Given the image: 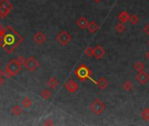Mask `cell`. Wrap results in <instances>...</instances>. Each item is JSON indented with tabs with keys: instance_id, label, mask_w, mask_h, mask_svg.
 Returning <instances> with one entry per match:
<instances>
[{
	"instance_id": "obj_3",
	"label": "cell",
	"mask_w": 149,
	"mask_h": 126,
	"mask_svg": "<svg viewBox=\"0 0 149 126\" xmlns=\"http://www.w3.org/2000/svg\"><path fill=\"white\" fill-rule=\"evenodd\" d=\"M22 70V65H20L15 59L10 61V62L5 66V71H3V76L10 79L11 77L17 75Z\"/></svg>"
},
{
	"instance_id": "obj_22",
	"label": "cell",
	"mask_w": 149,
	"mask_h": 126,
	"mask_svg": "<svg viewBox=\"0 0 149 126\" xmlns=\"http://www.w3.org/2000/svg\"><path fill=\"white\" fill-rule=\"evenodd\" d=\"M134 69H135L136 71L140 72V71L144 70V68H145V65H144L141 61H137V62L134 64Z\"/></svg>"
},
{
	"instance_id": "obj_8",
	"label": "cell",
	"mask_w": 149,
	"mask_h": 126,
	"mask_svg": "<svg viewBox=\"0 0 149 126\" xmlns=\"http://www.w3.org/2000/svg\"><path fill=\"white\" fill-rule=\"evenodd\" d=\"M65 88L70 93H75L79 89V85H78V83L75 81H73V80H68L65 82Z\"/></svg>"
},
{
	"instance_id": "obj_16",
	"label": "cell",
	"mask_w": 149,
	"mask_h": 126,
	"mask_svg": "<svg viewBox=\"0 0 149 126\" xmlns=\"http://www.w3.org/2000/svg\"><path fill=\"white\" fill-rule=\"evenodd\" d=\"M46 84L51 89H55L58 86V81L55 77H51L46 82Z\"/></svg>"
},
{
	"instance_id": "obj_31",
	"label": "cell",
	"mask_w": 149,
	"mask_h": 126,
	"mask_svg": "<svg viewBox=\"0 0 149 126\" xmlns=\"http://www.w3.org/2000/svg\"><path fill=\"white\" fill-rule=\"evenodd\" d=\"M146 58H147L148 60H149V51H148L147 53H146Z\"/></svg>"
},
{
	"instance_id": "obj_27",
	"label": "cell",
	"mask_w": 149,
	"mask_h": 126,
	"mask_svg": "<svg viewBox=\"0 0 149 126\" xmlns=\"http://www.w3.org/2000/svg\"><path fill=\"white\" fill-rule=\"evenodd\" d=\"M54 123L52 121L51 118H47L45 122H44V125H53Z\"/></svg>"
},
{
	"instance_id": "obj_35",
	"label": "cell",
	"mask_w": 149,
	"mask_h": 126,
	"mask_svg": "<svg viewBox=\"0 0 149 126\" xmlns=\"http://www.w3.org/2000/svg\"><path fill=\"white\" fill-rule=\"evenodd\" d=\"M0 64H1V61H0Z\"/></svg>"
},
{
	"instance_id": "obj_11",
	"label": "cell",
	"mask_w": 149,
	"mask_h": 126,
	"mask_svg": "<svg viewBox=\"0 0 149 126\" xmlns=\"http://www.w3.org/2000/svg\"><path fill=\"white\" fill-rule=\"evenodd\" d=\"M105 54H106V51H105V49L103 48V46L98 45V46H96L93 48V55H94V57H95L97 60L102 59V58L105 56Z\"/></svg>"
},
{
	"instance_id": "obj_20",
	"label": "cell",
	"mask_w": 149,
	"mask_h": 126,
	"mask_svg": "<svg viewBox=\"0 0 149 126\" xmlns=\"http://www.w3.org/2000/svg\"><path fill=\"white\" fill-rule=\"evenodd\" d=\"M52 96V92L49 89H43L41 92V97L45 100H48L50 99V97Z\"/></svg>"
},
{
	"instance_id": "obj_23",
	"label": "cell",
	"mask_w": 149,
	"mask_h": 126,
	"mask_svg": "<svg viewBox=\"0 0 149 126\" xmlns=\"http://www.w3.org/2000/svg\"><path fill=\"white\" fill-rule=\"evenodd\" d=\"M141 118L145 121H149V107L145 108L141 112Z\"/></svg>"
},
{
	"instance_id": "obj_10",
	"label": "cell",
	"mask_w": 149,
	"mask_h": 126,
	"mask_svg": "<svg viewBox=\"0 0 149 126\" xmlns=\"http://www.w3.org/2000/svg\"><path fill=\"white\" fill-rule=\"evenodd\" d=\"M33 40L37 45H42L46 41V36L42 32H37L33 36Z\"/></svg>"
},
{
	"instance_id": "obj_17",
	"label": "cell",
	"mask_w": 149,
	"mask_h": 126,
	"mask_svg": "<svg viewBox=\"0 0 149 126\" xmlns=\"http://www.w3.org/2000/svg\"><path fill=\"white\" fill-rule=\"evenodd\" d=\"M32 105V101L30 97L28 96H25L22 102H21V106L24 108V109H30Z\"/></svg>"
},
{
	"instance_id": "obj_32",
	"label": "cell",
	"mask_w": 149,
	"mask_h": 126,
	"mask_svg": "<svg viewBox=\"0 0 149 126\" xmlns=\"http://www.w3.org/2000/svg\"><path fill=\"white\" fill-rule=\"evenodd\" d=\"M0 76H3V71H2L0 69Z\"/></svg>"
},
{
	"instance_id": "obj_29",
	"label": "cell",
	"mask_w": 149,
	"mask_h": 126,
	"mask_svg": "<svg viewBox=\"0 0 149 126\" xmlns=\"http://www.w3.org/2000/svg\"><path fill=\"white\" fill-rule=\"evenodd\" d=\"M3 32H4V27L2 25H0V39H2V37L3 35Z\"/></svg>"
},
{
	"instance_id": "obj_14",
	"label": "cell",
	"mask_w": 149,
	"mask_h": 126,
	"mask_svg": "<svg viewBox=\"0 0 149 126\" xmlns=\"http://www.w3.org/2000/svg\"><path fill=\"white\" fill-rule=\"evenodd\" d=\"M88 21H87V19L85 18V17H80L78 20H77V22H76V24H77V25L80 28V29H85V28H86L87 27V25H88Z\"/></svg>"
},
{
	"instance_id": "obj_28",
	"label": "cell",
	"mask_w": 149,
	"mask_h": 126,
	"mask_svg": "<svg viewBox=\"0 0 149 126\" xmlns=\"http://www.w3.org/2000/svg\"><path fill=\"white\" fill-rule=\"evenodd\" d=\"M143 31H144V32H145V33H147L148 35H149V23H148L147 25H144V27H143Z\"/></svg>"
},
{
	"instance_id": "obj_12",
	"label": "cell",
	"mask_w": 149,
	"mask_h": 126,
	"mask_svg": "<svg viewBox=\"0 0 149 126\" xmlns=\"http://www.w3.org/2000/svg\"><path fill=\"white\" fill-rule=\"evenodd\" d=\"M129 18H130V15H129V13H128L127 11H121V12L119 14V16H118V20H119V22L123 23V24L127 23V22L129 20Z\"/></svg>"
},
{
	"instance_id": "obj_19",
	"label": "cell",
	"mask_w": 149,
	"mask_h": 126,
	"mask_svg": "<svg viewBox=\"0 0 149 126\" xmlns=\"http://www.w3.org/2000/svg\"><path fill=\"white\" fill-rule=\"evenodd\" d=\"M123 89L126 90V91H131L133 89H134V83L132 81H127L123 83Z\"/></svg>"
},
{
	"instance_id": "obj_13",
	"label": "cell",
	"mask_w": 149,
	"mask_h": 126,
	"mask_svg": "<svg viewBox=\"0 0 149 126\" xmlns=\"http://www.w3.org/2000/svg\"><path fill=\"white\" fill-rule=\"evenodd\" d=\"M96 85L99 87L100 89H105L108 87L109 85V82L105 78V77H100L98 81H97V83Z\"/></svg>"
},
{
	"instance_id": "obj_36",
	"label": "cell",
	"mask_w": 149,
	"mask_h": 126,
	"mask_svg": "<svg viewBox=\"0 0 149 126\" xmlns=\"http://www.w3.org/2000/svg\"><path fill=\"white\" fill-rule=\"evenodd\" d=\"M148 45H149V40H148Z\"/></svg>"
},
{
	"instance_id": "obj_24",
	"label": "cell",
	"mask_w": 149,
	"mask_h": 126,
	"mask_svg": "<svg viewBox=\"0 0 149 126\" xmlns=\"http://www.w3.org/2000/svg\"><path fill=\"white\" fill-rule=\"evenodd\" d=\"M129 21L131 22L132 25H137L140 21V18L137 15L134 14V15H131L130 16V18H129Z\"/></svg>"
},
{
	"instance_id": "obj_34",
	"label": "cell",
	"mask_w": 149,
	"mask_h": 126,
	"mask_svg": "<svg viewBox=\"0 0 149 126\" xmlns=\"http://www.w3.org/2000/svg\"><path fill=\"white\" fill-rule=\"evenodd\" d=\"M0 46H1V39H0Z\"/></svg>"
},
{
	"instance_id": "obj_9",
	"label": "cell",
	"mask_w": 149,
	"mask_h": 126,
	"mask_svg": "<svg viewBox=\"0 0 149 126\" xmlns=\"http://www.w3.org/2000/svg\"><path fill=\"white\" fill-rule=\"evenodd\" d=\"M136 79L137 81L141 83V84H147L148 82L149 81V75L145 71V70H142V71H140L138 73V75H136Z\"/></svg>"
},
{
	"instance_id": "obj_7",
	"label": "cell",
	"mask_w": 149,
	"mask_h": 126,
	"mask_svg": "<svg viewBox=\"0 0 149 126\" xmlns=\"http://www.w3.org/2000/svg\"><path fill=\"white\" fill-rule=\"evenodd\" d=\"M24 66L25 69H27L30 72H32V71H35L38 68V61L34 57L31 56L27 60H25Z\"/></svg>"
},
{
	"instance_id": "obj_4",
	"label": "cell",
	"mask_w": 149,
	"mask_h": 126,
	"mask_svg": "<svg viewBox=\"0 0 149 126\" xmlns=\"http://www.w3.org/2000/svg\"><path fill=\"white\" fill-rule=\"evenodd\" d=\"M13 10V4L9 0H0V18H5Z\"/></svg>"
},
{
	"instance_id": "obj_2",
	"label": "cell",
	"mask_w": 149,
	"mask_h": 126,
	"mask_svg": "<svg viewBox=\"0 0 149 126\" xmlns=\"http://www.w3.org/2000/svg\"><path fill=\"white\" fill-rule=\"evenodd\" d=\"M74 74L78 77V79L81 82H86V80H90L95 84L97 83V81H95L94 79L91 77L93 74L91 69L85 64H81L80 66H79L77 69L74 71Z\"/></svg>"
},
{
	"instance_id": "obj_15",
	"label": "cell",
	"mask_w": 149,
	"mask_h": 126,
	"mask_svg": "<svg viewBox=\"0 0 149 126\" xmlns=\"http://www.w3.org/2000/svg\"><path fill=\"white\" fill-rule=\"evenodd\" d=\"M86 28H87V30L89 31L90 33H95L99 30V25L95 21H91V22L88 23V25H87Z\"/></svg>"
},
{
	"instance_id": "obj_18",
	"label": "cell",
	"mask_w": 149,
	"mask_h": 126,
	"mask_svg": "<svg viewBox=\"0 0 149 126\" xmlns=\"http://www.w3.org/2000/svg\"><path fill=\"white\" fill-rule=\"evenodd\" d=\"M22 108L19 106V105H15V106H13L12 107V109H11V113L14 115V116H16V117H17V116H20L21 114H22Z\"/></svg>"
},
{
	"instance_id": "obj_21",
	"label": "cell",
	"mask_w": 149,
	"mask_h": 126,
	"mask_svg": "<svg viewBox=\"0 0 149 126\" xmlns=\"http://www.w3.org/2000/svg\"><path fill=\"white\" fill-rule=\"evenodd\" d=\"M115 30H116L117 32L121 33V32H123L126 30V26H125V25H124L123 23H120H120H118V24L116 25Z\"/></svg>"
},
{
	"instance_id": "obj_26",
	"label": "cell",
	"mask_w": 149,
	"mask_h": 126,
	"mask_svg": "<svg viewBox=\"0 0 149 126\" xmlns=\"http://www.w3.org/2000/svg\"><path fill=\"white\" fill-rule=\"evenodd\" d=\"M20 65H24V62H25V58L24 57V56H22V55H19V56H17L16 59H15Z\"/></svg>"
},
{
	"instance_id": "obj_33",
	"label": "cell",
	"mask_w": 149,
	"mask_h": 126,
	"mask_svg": "<svg viewBox=\"0 0 149 126\" xmlns=\"http://www.w3.org/2000/svg\"><path fill=\"white\" fill-rule=\"evenodd\" d=\"M93 1H94L95 3H100V1H102V0H93Z\"/></svg>"
},
{
	"instance_id": "obj_1",
	"label": "cell",
	"mask_w": 149,
	"mask_h": 126,
	"mask_svg": "<svg viewBox=\"0 0 149 126\" xmlns=\"http://www.w3.org/2000/svg\"><path fill=\"white\" fill-rule=\"evenodd\" d=\"M24 38L11 25L4 27V32L1 39V46L7 53H11L22 42Z\"/></svg>"
},
{
	"instance_id": "obj_6",
	"label": "cell",
	"mask_w": 149,
	"mask_h": 126,
	"mask_svg": "<svg viewBox=\"0 0 149 126\" xmlns=\"http://www.w3.org/2000/svg\"><path fill=\"white\" fill-rule=\"evenodd\" d=\"M57 41L59 43V45H61L62 46H67L71 40H72V36L66 32V31H61L56 37Z\"/></svg>"
},
{
	"instance_id": "obj_5",
	"label": "cell",
	"mask_w": 149,
	"mask_h": 126,
	"mask_svg": "<svg viewBox=\"0 0 149 126\" xmlns=\"http://www.w3.org/2000/svg\"><path fill=\"white\" fill-rule=\"evenodd\" d=\"M90 110L95 115H100L104 112L106 110V104L100 99H96L91 105H90Z\"/></svg>"
},
{
	"instance_id": "obj_30",
	"label": "cell",
	"mask_w": 149,
	"mask_h": 126,
	"mask_svg": "<svg viewBox=\"0 0 149 126\" xmlns=\"http://www.w3.org/2000/svg\"><path fill=\"white\" fill-rule=\"evenodd\" d=\"M4 83V78L3 76H0V87Z\"/></svg>"
},
{
	"instance_id": "obj_25",
	"label": "cell",
	"mask_w": 149,
	"mask_h": 126,
	"mask_svg": "<svg viewBox=\"0 0 149 126\" xmlns=\"http://www.w3.org/2000/svg\"><path fill=\"white\" fill-rule=\"evenodd\" d=\"M85 54L87 56V57H91L93 55V48L91 47V46H87L86 49H85Z\"/></svg>"
}]
</instances>
